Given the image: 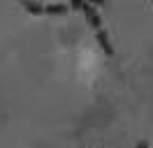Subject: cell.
Masks as SVG:
<instances>
[{
  "mask_svg": "<svg viewBox=\"0 0 153 148\" xmlns=\"http://www.w3.org/2000/svg\"><path fill=\"white\" fill-rule=\"evenodd\" d=\"M21 5L28 9L33 16H39V14H44V5L37 2V0H21Z\"/></svg>",
  "mask_w": 153,
  "mask_h": 148,
  "instance_id": "3957f363",
  "label": "cell"
},
{
  "mask_svg": "<svg viewBox=\"0 0 153 148\" xmlns=\"http://www.w3.org/2000/svg\"><path fill=\"white\" fill-rule=\"evenodd\" d=\"M95 37H97V44L102 46V51H105L107 56H114V46H111V42H109V35H107L102 28H100V30H95Z\"/></svg>",
  "mask_w": 153,
  "mask_h": 148,
  "instance_id": "7a4b0ae2",
  "label": "cell"
},
{
  "mask_svg": "<svg viewBox=\"0 0 153 148\" xmlns=\"http://www.w3.org/2000/svg\"><path fill=\"white\" fill-rule=\"evenodd\" d=\"M137 148H149V144H146V141H139V144H137Z\"/></svg>",
  "mask_w": 153,
  "mask_h": 148,
  "instance_id": "52a82bcc",
  "label": "cell"
},
{
  "mask_svg": "<svg viewBox=\"0 0 153 148\" xmlns=\"http://www.w3.org/2000/svg\"><path fill=\"white\" fill-rule=\"evenodd\" d=\"M67 5H63V2H56V5H44V14L47 16H60V14H65L67 12Z\"/></svg>",
  "mask_w": 153,
  "mask_h": 148,
  "instance_id": "277c9868",
  "label": "cell"
},
{
  "mask_svg": "<svg viewBox=\"0 0 153 148\" xmlns=\"http://www.w3.org/2000/svg\"><path fill=\"white\" fill-rule=\"evenodd\" d=\"M84 2H86V0H72L70 7H72V9H81V7H84Z\"/></svg>",
  "mask_w": 153,
  "mask_h": 148,
  "instance_id": "5b68a950",
  "label": "cell"
},
{
  "mask_svg": "<svg viewBox=\"0 0 153 148\" xmlns=\"http://www.w3.org/2000/svg\"><path fill=\"white\" fill-rule=\"evenodd\" d=\"M81 12L86 14V18H88V23L95 28V30H100L102 28V18H100V14H97L95 9H93V5L91 2H84V7H81Z\"/></svg>",
  "mask_w": 153,
  "mask_h": 148,
  "instance_id": "6da1fadb",
  "label": "cell"
},
{
  "mask_svg": "<svg viewBox=\"0 0 153 148\" xmlns=\"http://www.w3.org/2000/svg\"><path fill=\"white\" fill-rule=\"evenodd\" d=\"M86 2H91V5H105V0H86Z\"/></svg>",
  "mask_w": 153,
  "mask_h": 148,
  "instance_id": "8992f818",
  "label": "cell"
}]
</instances>
